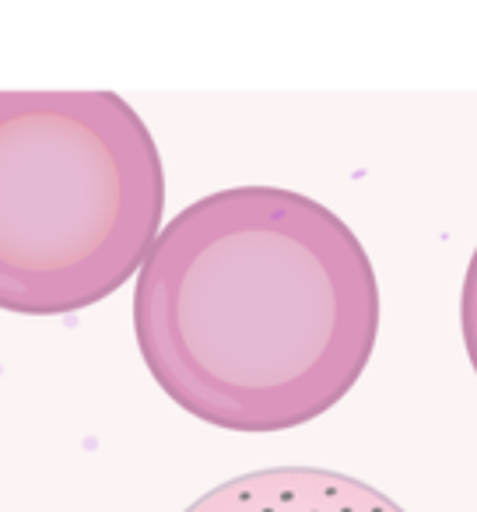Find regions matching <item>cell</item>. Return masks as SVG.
Instances as JSON below:
<instances>
[{
	"mask_svg": "<svg viewBox=\"0 0 477 512\" xmlns=\"http://www.w3.org/2000/svg\"><path fill=\"white\" fill-rule=\"evenodd\" d=\"M134 334L162 393L228 432H285L337 407L379 337V285L330 207L278 186L193 200L158 232Z\"/></svg>",
	"mask_w": 477,
	"mask_h": 512,
	"instance_id": "1",
	"label": "cell"
},
{
	"mask_svg": "<svg viewBox=\"0 0 477 512\" xmlns=\"http://www.w3.org/2000/svg\"><path fill=\"white\" fill-rule=\"evenodd\" d=\"M165 169L116 92H0V309L67 316L148 260Z\"/></svg>",
	"mask_w": 477,
	"mask_h": 512,
	"instance_id": "2",
	"label": "cell"
},
{
	"mask_svg": "<svg viewBox=\"0 0 477 512\" xmlns=\"http://www.w3.org/2000/svg\"><path fill=\"white\" fill-rule=\"evenodd\" d=\"M186 512H404L355 477L313 467H278L218 484Z\"/></svg>",
	"mask_w": 477,
	"mask_h": 512,
	"instance_id": "3",
	"label": "cell"
},
{
	"mask_svg": "<svg viewBox=\"0 0 477 512\" xmlns=\"http://www.w3.org/2000/svg\"><path fill=\"white\" fill-rule=\"evenodd\" d=\"M460 327H463V344H467V358L477 372V249L470 253L467 278H463V295H460Z\"/></svg>",
	"mask_w": 477,
	"mask_h": 512,
	"instance_id": "4",
	"label": "cell"
}]
</instances>
